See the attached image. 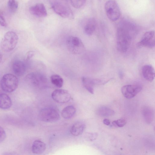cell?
<instances>
[{
  "label": "cell",
  "mask_w": 155,
  "mask_h": 155,
  "mask_svg": "<svg viewBox=\"0 0 155 155\" xmlns=\"http://www.w3.org/2000/svg\"><path fill=\"white\" fill-rule=\"evenodd\" d=\"M136 31L135 26L128 22H123L118 26L116 33L117 48L118 51L124 53L127 51Z\"/></svg>",
  "instance_id": "1"
},
{
  "label": "cell",
  "mask_w": 155,
  "mask_h": 155,
  "mask_svg": "<svg viewBox=\"0 0 155 155\" xmlns=\"http://www.w3.org/2000/svg\"><path fill=\"white\" fill-rule=\"evenodd\" d=\"M18 41L17 34L12 31L7 32L2 39L0 46L2 50L5 52H9L16 47Z\"/></svg>",
  "instance_id": "2"
},
{
  "label": "cell",
  "mask_w": 155,
  "mask_h": 155,
  "mask_svg": "<svg viewBox=\"0 0 155 155\" xmlns=\"http://www.w3.org/2000/svg\"><path fill=\"white\" fill-rule=\"evenodd\" d=\"M18 84V80L16 76L11 74H4L1 81L0 85L5 92L11 93L15 91Z\"/></svg>",
  "instance_id": "3"
},
{
  "label": "cell",
  "mask_w": 155,
  "mask_h": 155,
  "mask_svg": "<svg viewBox=\"0 0 155 155\" xmlns=\"http://www.w3.org/2000/svg\"><path fill=\"white\" fill-rule=\"evenodd\" d=\"M39 116L42 121L48 122H56L60 118L58 110L52 106L47 107L42 109L40 112Z\"/></svg>",
  "instance_id": "4"
},
{
  "label": "cell",
  "mask_w": 155,
  "mask_h": 155,
  "mask_svg": "<svg viewBox=\"0 0 155 155\" xmlns=\"http://www.w3.org/2000/svg\"><path fill=\"white\" fill-rule=\"evenodd\" d=\"M66 43L68 49L74 54H80L83 52L84 49L83 42L79 38L77 37H69L67 40Z\"/></svg>",
  "instance_id": "5"
},
{
  "label": "cell",
  "mask_w": 155,
  "mask_h": 155,
  "mask_svg": "<svg viewBox=\"0 0 155 155\" xmlns=\"http://www.w3.org/2000/svg\"><path fill=\"white\" fill-rule=\"evenodd\" d=\"M105 10L107 17L111 21H116L120 17V8L114 1L110 0L106 2L105 5Z\"/></svg>",
  "instance_id": "6"
},
{
  "label": "cell",
  "mask_w": 155,
  "mask_h": 155,
  "mask_svg": "<svg viewBox=\"0 0 155 155\" xmlns=\"http://www.w3.org/2000/svg\"><path fill=\"white\" fill-rule=\"evenodd\" d=\"M26 79L34 85L39 87L45 86L48 83V79L43 74L34 72L29 74Z\"/></svg>",
  "instance_id": "7"
},
{
  "label": "cell",
  "mask_w": 155,
  "mask_h": 155,
  "mask_svg": "<svg viewBox=\"0 0 155 155\" xmlns=\"http://www.w3.org/2000/svg\"><path fill=\"white\" fill-rule=\"evenodd\" d=\"M155 45V32L153 31L146 32L137 44L139 47L149 48L154 47Z\"/></svg>",
  "instance_id": "8"
},
{
  "label": "cell",
  "mask_w": 155,
  "mask_h": 155,
  "mask_svg": "<svg viewBox=\"0 0 155 155\" xmlns=\"http://www.w3.org/2000/svg\"><path fill=\"white\" fill-rule=\"evenodd\" d=\"M51 97L54 101L59 103L67 102L71 98V95L69 92L63 89L54 90L52 93Z\"/></svg>",
  "instance_id": "9"
},
{
  "label": "cell",
  "mask_w": 155,
  "mask_h": 155,
  "mask_svg": "<svg viewBox=\"0 0 155 155\" xmlns=\"http://www.w3.org/2000/svg\"><path fill=\"white\" fill-rule=\"evenodd\" d=\"M142 89V87L140 85L129 84L123 86L121 91L124 97L130 99L134 97Z\"/></svg>",
  "instance_id": "10"
},
{
  "label": "cell",
  "mask_w": 155,
  "mask_h": 155,
  "mask_svg": "<svg viewBox=\"0 0 155 155\" xmlns=\"http://www.w3.org/2000/svg\"><path fill=\"white\" fill-rule=\"evenodd\" d=\"M81 80L84 87L91 94L94 93V86L102 83V81L99 79L86 77H82Z\"/></svg>",
  "instance_id": "11"
},
{
  "label": "cell",
  "mask_w": 155,
  "mask_h": 155,
  "mask_svg": "<svg viewBox=\"0 0 155 155\" xmlns=\"http://www.w3.org/2000/svg\"><path fill=\"white\" fill-rule=\"evenodd\" d=\"M29 11L32 15L39 17H45L47 15L45 7L41 3L31 6L29 8Z\"/></svg>",
  "instance_id": "12"
},
{
  "label": "cell",
  "mask_w": 155,
  "mask_h": 155,
  "mask_svg": "<svg viewBox=\"0 0 155 155\" xmlns=\"http://www.w3.org/2000/svg\"><path fill=\"white\" fill-rule=\"evenodd\" d=\"M52 8L54 11L61 17L66 18L69 15L68 9L64 4L60 2H56L53 4Z\"/></svg>",
  "instance_id": "13"
},
{
  "label": "cell",
  "mask_w": 155,
  "mask_h": 155,
  "mask_svg": "<svg viewBox=\"0 0 155 155\" xmlns=\"http://www.w3.org/2000/svg\"><path fill=\"white\" fill-rule=\"evenodd\" d=\"M142 73L143 78L148 81H152L154 79V69L151 65L146 64L143 66Z\"/></svg>",
  "instance_id": "14"
},
{
  "label": "cell",
  "mask_w": 155,
  "mask_h": 155,
  "mask_svg": "<svg viewBox=\"0 0 155 155\" xmlns=\"http://www.w3.org/2000/svg\"><path fill=\"white\" fill-rule=\"evenodd\" d=\"M12 70L14 74L18 76L23 75L26 71L25 63L20 60L15 61L12 65Z\"/></svg>",
  "instance_id": "15"
},
{
  "label": "cell",
  "mask_w": 155,
  "mask_h": 155,
  "mask_svg": "<svg viewBox=\"0 0 155 155\" xmlns=\"http://www.w3.org/2000/svg\"><path fill=\"white\" fill-rule=\"evenodd\" d=\"M85 128V125L82 121H78L74 123L71 127V133L73 136H78L81 134Z\"/></svg>",
  "instance_id": "16"
},
{
  "label": "cell",
  "mask_w": 155,
  "mask_h": 155,
  "mask_svg": "<svg viewBox=\"0 0 155 155\" xmlns=\"http://www.w3.org/2000/svg\"><path fill=\"white\" fill-rule=\"evenodd\" d=\"M46 146L45 143L39 140H35L33 143L31 150L34 154H40L43 153L45 150Z\"/></svg>",
  "instance_id": "17"
},
{
  "label": "cell",
  "mask_w": 155,
  "mask_h": 155,
  "mask_svg": "<svg viewBox=\"0 0 155 155\" xmlns=\"http://www.w3.org/2000/svg\"><path fill=\"white\" fill-rule=\"evenodd\" d=\"M12 105V101L10 97L5 94H0V108L2 109H8Z\"/></svg>",
  "instance_id": "18"
},
{
  "label": "cell",
  "mask_w": 155,
  "mask_h": 155,
  "mask_svg": "<svg viewBox=\"0 0 155 155\" xmlns=\"http://www.w3.org/2000/svg\"><path fill=\"white\" fill-rule=\"evenodd\" d=\"M96 27V21L94 18H91L87 21L84 28V31L87 35L90 36L94 32Z\"/></svg>",
  "instance_id": "19"
},
{
  "label": "cell",
  "mask_w": 155,
  "mask_h": 155,
  "mask_svg": "<svg viewBox=\"0 0 155 155\" xmlns=\"http://www.w3.org/2000/svg\"><path fill=\"white\" fill-rule=\"evenodd\" d=\"M142 113L145 122L148 124L151 123L153 118V110L149 107H145L142 109Z\"/></svg>",
  "instance_id": "20"
},
{
  "label": "cell",
  "mask_w": 155,
  "mask_h": 155,
  "mask_svg": "<svg viewBox=\"0 0 155 155\" xmlns=\"http://www.w3.org/2000/svg\"><path fill=\"white\" fill-rule=\"evenodd\" d=\"M76 109L72 105H69L64 107L62 110L61 115L62 117L65 119H69L72 118L75 114Z\"/></svg>",
  "instance_id": "21"
},
{
  "label": "cell",
  "mask_w": 155,
  "mask_h": 155,
  "mask_svg": "<svg viewBox=\"0 0 155 155\" xmlns=\"http://www.w3.org/2000/svg\"><path fill=\"white\" fill-rule=\"evenodd\" d=\"M97 114L102 117H108L113 115L114 111L111 109L105 106L100 107L97 110Z\"/></svg>",
  "instance_id": "22"
},
{
  "label": "cell",
  "mask_w": 155,
  "mask_h": 155,
  "mask_svg": "<svg viewBox=\"0 0 155 155\" xmlns=\"http://www.w3.org/2000/svg\"><path fill=\"white\" fill-rule=\"evenodd\" d=\"M50 80L51 83L56 87L61 88L63 84V78L60 75L58 74H53L50 77Z\"/></svg>",
  "instance_id": "23"
},
{
  "label": "cell",
  "mask_w": 155,
  "mask_h": 155,
  "mask_svg": "<svg viewBox=\"0 0 155 155\" xmlns=\"http://www.w3.org/2000/svg\"><path fill=\"white\" fill-rule=\"evenodd\" d=\"M8 7L10 11L15 12L18 7V3L16 0H9L8 3Z\"/></svg>",
  "instance_id": "24"
},
{
  "label": "cell",
  "mask_w": 155,
  "mask_h": 155,
  "mask_svg": "<svg viewBox=\"0 0 155 155\" xmlns=\"http://www.w3.org/2000/svg\"><path fill=\"white\" fill-rule=\"evenodd\" d=\"M126 123V120L124 119H120L114 121L112 124L116 127H122L124 126Z\"/></svg>",
  "instance_id": "25"
},
{
  "label": "cell",
  "mask_w": 155,
  "mask_h": 155,
  "mask_svg": "<svg viewBox=\"0 0 155 155\" xmlns=\"http://www.w3.org/2000/svg\"><path fill=\"white\" fill-rule=\"evenodd\" d=\"M86 0H71L72 5L75 8H79L85 3Z\"/></svg>",
  "instance_id": "26"
},
{
  "label": "cell",
  "mask_w": 155,
  "mask_h": 155,
  "mask_svg": "<svg viewBox=\"0 0 155 155\" xmlns=\"http://www.w3.org/2000/svg\"><path fill=\"white\" fill-rule=\"evenodd\" d=\"M85 138L90 141L95 140L97 137L98 134L95 133H87L85 135Z\"/></svg>",
  "instance_id": "27"
},
{
  "label": "cell",
  "mask_w": 155,
  "mask_h": 155,
  "mask_svg": "<svg viewBox=\"0 0 155 155\" xmlns=\"http://www.w3.org/2000/svg\"><path fill=\"white\" fill-rule=\"evenodd\" d=\"M6 134L3 128L0 126V143L2 142L5 139Z\"/></svg>",
  "instance_id": "28"
},
{
  "label": "cell",
  "mask_w": 155,
  "mask_h": 155,
  "mask_svg": "<svg viewBox=\"0 0 155 155\" xmlns=\"http://www.w3.org/2000/svg\"><path fill=\"white\" fill-rule=\"evenodd\" d=\"M0 25L2 26L5 27L7 24L3 15L0 13Z\"/></svg>",
  "instance_id": "29"
},
{
  "label": "cell",
  "mask_w": 155,
  "mask_h": 155,
  "mask_svg": "<svg viewBox=\"0 0 155 155\" xmlns=\"http://www.w3.org/2000/svg\"><path fill=\"white\" fill-rule=\"evenodd\" d=\"M34 54V52L33 51H30L27 53V58L29 59L32 58Z\"/></svg>",
  "instance_id": "30"
},
{
  "label": "cell",
  "mask_w": 155,
  "mask_h": 155,
  "mask_svg": "<svg viewBox=\"0 0 155 155\" xmlns=\"http://www.w3.org/2000/svg\"><path fill=\"white\" fill-rule=\"evenodd\" d=\"M103 123L107 125H109L110 124V120L107 119H105L103 120Z\"/></svg>",
  "instance_id": "31"
},
{
  "label": "cell",
  "mask_w": 155,
  "mask_h": 155,
  "mask_svg": "<svg viewBox=\"0 0 155 155\" xmlns=\"http://www.w3.org/2000/svg\"><path fill=\"white\" fill-rule=\"evenodd\" d=\"M119 76L120 78L122 79L123 77V73L120 71L119 72Z\"/></svg>",
  "instance_id": "32"
},
{
  "label": "cell",
  "mask_w": 155,
  "mask_h": 155,
  "mask_svg": "<svg viewBox=\"0 0 155 155\" xmlns=\"http://www.w3.org/2000/svg\"><path fill=\"white\" fill-rule=\"evenodd\" d=\"M2 54L0 52V63L2 61Z\"/></svg>",
  "instance_id": "33"
}]
</instances>
